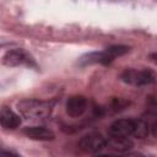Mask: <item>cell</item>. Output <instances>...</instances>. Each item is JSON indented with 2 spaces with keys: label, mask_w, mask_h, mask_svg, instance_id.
<instances>
[{
  "label": "cell",
  "mask_w": 157,
  "mask_h": 157,
  "mask_svg": "<svg viewBox=\"0 0 157 157\" xmlns=\"http://www.w3.org/2000/svg\"><path fill=\"white\" fill-rule=\"evenodd\" d=\"M2 64L6 66H21V65H27V66H36V61L32 58L29 53H27L25 49H12L7 50L4 56H2Z\"/></svg>",
  "instance_id": "4"
},
{
  "label": "cell",
  "mask_w": 157,
  "mask_h": 157,
  "mask_svg": "<svg viewBox=\"0 0 157 157\" xmlns=\"http://www.w3.org/2000/svg\"><path fill=\"white\" fill-rule=\"evenodd\" d=\"M129 52V47L126 45H110L108 48H105L104 50H99V52H90L87 54H83L77 64L80 66H87V65H92V64H102V65H108L110 64L113 60H115L117 58L126 54Z\"/></svg>",
  "instance_id": "1"
},
{
  "label": "cell",
  "mask_w": 157,
  "mask_h": 157,
  "mask_svg": "<svg viewBox=\"0 0 157 157\" xmlns=\"http://www.w3.org/2000/svg\"><path fill=\"white\" fill-rule=\"evenodd\" d=\"M107 146V139L103 137L99 132H88L87 135L82 136L78 147L80 150L88 152V153H96L105 148Z\"/></svg>",
  "instance_id": "5"
},
{
  "label": "cell",
  "mask_w": 157,
  "mask_h": 157,
  "mask_svg": "<svg viewBox=\"0 0 157 157\" xmlns=\"http://www.w3.org/2000/svg\"><path fill=\"white\" fill-rule=\"evenodd\" d=\"M1 157H21V156H18V155H16V153H13V152L2 151V155H1Z\"/></svg>",
  "instance_id": "13"
},
{
  "label": "cell",
  "mask_w": 157,
  "mask_h": 157,
  "mask_svg": "<svg viewBox=\"0 0 157 157\" xmlns=\"http://www.w3.org/2000/svg\"><path fill=\"white\" fill-rule=\"evenodd\" d=\"M94 157H123V156H114V155H96Z\"/></svg>",
  "instance_id": "15"
},
{
  "label": "cell",
  "mask_w": 157,
  "mask_h": 157,
  "mask_svg": "<svg viewBox=\"0 0 157 157\" xmlns=\"http://www.w3.org/2000/svg\"><path fill=\"white\" fill-rule=\"evenodd\" d=\"M135 119H118L108 128V135L112 137H129L134 135Z\"/></svg>",
  "instance_id": "6"
},
{
  "label": "cell",
  "mask_w": 157,
  "mask_h": 157,
  "mask_svg": "<svg viewBox=\"0 0 157 157\" xmlns=\"http://www.w3.org/2000/svg\"><path fill=\"white\" fill-rule=\"evenodd\" d=\"M150 132V125L146 120L144 119H135V130H134V135L137 139H144L148 135Z\"/></svg>",
  "instance_id": "11"
},
{
  "label": "cell",
  "mask_w": 157,
  "mask_h": 157,
  "mask_svg": "<svg viewBox=\"0 0 157 157\" xmlns=\"http://www.w3.org/2000/svg\"><path fill=\"white\" fill-rule=\"evenodd\" d=\"M123 157H145V156L139 153V152H130V153H128L126 156H123Z\"/></svg>",
  "instance_id": "14"
},
{
  "label": "cell",
  "mask_w": 157,
  "mask_h": 157,
  "mask_svg": "<svg viewBox=\"0 0 157 157\" xmlns=\"http://www.w3.org/2000/svg\"><path fill=\"white\" fill-rule=\"evenodd\" d=\"M105 147L110 148L113 151L125 152L132 147V141L129 137H112V136H109L107 139V146Z\"/></svg>",
  "instance_id": "10"
},
{
  "label": "cell",
  "mask_w": 157,
  "mask_h": 157,
  "mask_svg": "<svg viewBox=\"0 0 157 157\" xmlns=\"http://www.w3.org/2000/svg\"><path fill=\"white\" fill-rule=\"evenodd\" d=\"M0 121L1 126L6 130H13L21 125V118L12 109L7 107H2L0 112Z\"/></svg>",
  "instance_id": "9"
},
{
  "label": "cell",
  "mask_w": 157,
  "mask_h": 157,
  "mask_svg": "<svg viewBox=\"0 0 157 157\" xmlns=\"http://www.w3.org/2000/svg\"><path fill=\"white\" fill-rule=\"evenodd\" d=\"M123 82L131 86H148L156 82V76L150 70H137V69H125L120 74Z\"/></svg>",
  "instance_id": "3"
},
{
  "label": "cell",
  "mask_w": 157,
  "mask_h": 157,
  "mask_svg": "<svg viewBox=\"0 0 157 157\" xmlns=\"http://www.w3.org/2000/svg\"><path fill=\"white\" fill-rule=\"evenodd\" d=\"M88 108V102L87 98L83 96H71L65 104V110L66 114L71 118H80L81 115L85 114V112Z\"/></svg>",
  "instance_id": "7"
},
{
  "label": "cell",
  "mask_w": 157,
  "mask_h": 157,
  "mask_svg": "<svg viewBox=\"0 0 157 157\" xmlns=\"http://www.w3.org/2000/svg\"><path fill=\"white\" fill-rule=\"evenodd\" d=\"M150 131H151V134H152L155 137H157V119L153 120V123L151 124V126H150Z\"/></svg>",
  "instance_id": "12"
},
{
  "label": "cell",
  "mask_w": 157,
  "mask_h": 157,
  "mask_svg": "<svg viewBox=\"0 0 157 157\" xmlns=\"http://www.w3.org/2000/svg\"><path fill=\"white\" fill-rule=\"evenodd\" d=\"M55 102L40 99H22L17 103V109L25 118L29 120L44 119L50 115Z\"/></svg>",
  "instance_id": "2"
},
{
  "label": "cell",
  "mask_w": 157,
  "mask_h": 157,
  "mask_svg": "<svg viewBox=\"0 0 157 157\" xmlns=\"http://www.w3.org/2000/svg\"><path fill=\"white\" fill-rule=\"evenodd\" d=\"M22 134L37 141H52L55 139V134L45 126H27L22 130Z\"/></svg>",
  "instance_id": "8"
}]
</instances>
